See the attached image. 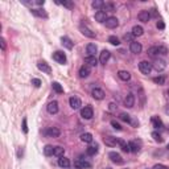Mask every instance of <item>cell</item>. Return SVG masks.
Masks as SVG:
<instances>
[{
    "instance_id": "6",
    "label": "cell",
    "mask_w": 169,
    "mask_h": 169,
    "mask_svg": "<svg viewBox=\"0 0 169 169\" xmlns=\"http://www.w3.org/2000/svg\"><path fill=\"white\" fill-rule=\"evenodd\" d=\"M53 59L57 61L58 64H62V65L66 64V56H65V53L61 50H57V52L53 53Z\"/></svg>"
},
{
    "instance_id": "50",
    "label": "cell",
    "mask_w": 169,
    "mask_h": 169,
    "mask_svg": "<svg viewBox=\"0 0 169 169\" xmlns=\"http://www.w3.org/2000/svg\"><path fill=\"white\" fill-rule=\"evenodd\" d=\"M149 15H151V17H156V16H157V11L155 8H152L149 11Z\"/></svg>"
},
{
    "instance_id": "13",
    "label": "cell",
    "mask_w": 169,
    "mask_h": 169,
    "mask_svg": "<svg viewBox=\"0 0 169 169\" xmlns=\"http://www.w3.org/2000/svg\"><path fill=\"white\" fill-rule=\"evenodd\" d=\"M37 68H38V70H41L42 73H45V74H50L52 73V68L49 66V64H46L45 61H40L37 64Z\"/></svg>"
},
{
    "instance_id": "41",
    "label": "cell",
    "mask_w": 169,
    "mask_h": 169,
    "mask_svg": "<svg viewBox=\"0 0 169 169\" xmlns=\"http://www.w3.org/2000/svg\"><path fill=\"white\" fill-rule=\"evenodd\" d=\"M152 137H153V140L157 141V143H163V141H164L163 136H161V135L158 134L157 131H153V132H152Z\"/></svg>"
},
{
    "instance_id": "7",
    "label": "cell",
    "mask_w": 169,
    "mask_h": 169,
    "mask_svg": "<svg viewBox=\"0 0 169 169\" xmlns=\"http://www.w3.org/2000/svg\"><path fill=\"white\" fill-rule=\"evenodd\" d=\"M104 91L102 90V89H98V87H95V89H92L91 90V97L94 98V99H97V101H102V99H104Z\"/></svg>"
},
{
    "instance_id": "18",
    "label": "cell",
    "mask_w": 169,
    "mask_h": 169,
    "mask_svg": "<svg viewBox=\"0 0 169 169\" xmlns=\"http://www.w3.org/2000/svg\"><path fill=\"white\" fill-rule=\"evenodd\" d=\"M110 57H111V53L108 50H103L101 53V56H99V62H101V64H103V65H106V64H107V61L110 59Z\"/></svg>"
},
{
    "instance_id": "1",
    "label": "cell",
    "mask_w": 169,
    "mask_h": 169,
    "mask_svg": "<svg viewBox=\"0 0 169 169\" xmlns=\"http://www.w3.org/2000/svg\"><path fill=\"white\" fill-rule=\"evenodd\" d=\"M168 53V49L165 46H152L148 49V56L152 58H160V56H165Z\"/></svg>"
},
{
    "instance_id": "14",
    "label": "cell",
    "mask_w": 169,
    "mask_h": 169,
    "mask_svg": "<svg viewBox=\"0 0 169 169\" xmlns=\"http://www.w3.org/2000/svg\"><path fill=\"white\" fill-rule=\"evenodd\" d=\"M137 19H139V21H141V23H148V21H149V20H151L149 11H147V9H144V11H141V12L137 15Z\"/></svg>"
},
{
    "instance_id": "45",
    "label": "cell",
    "mask_w": 169,
    "mask_h": 169,
    "mask_svg": "<svg viewBox=\"0 0 169 169\" xmlns=\"http://www.w3.org/2000/svg\"><path fill=\"white\" fill-rule=\"evenodd\" d=\"M32 85L35 86V87H40V86H41V81H40L38 78H33L32 79Z\"/></svg>"
},
{
    "instance_id": "39",
    "label": "cell",
    "mask_w": 169,
    "mask_h": 169,
    "mask_svg": "<svg viewBox=\"0 0 169 169\" xmlns=\"http://www.w3.org/2000/svg\"><path fill=\"white\" fill-rule=\"evenodd\" d=\"M165 81H167V77H165V75H158V77L153 78V82L156 85H165Z\"/></svg>"
},
{
    "instance_id": "40",
    "label": "cell",
    "mask_w": 169,
    "mask_h": 169,
    "mask_svg": "<svg viewBox=\"0 0 169 169\" xmlns=\"http://www.w3.org/2000/svg\"><path fill=\"white\" fill-rule=\"evenodd\" d=\"M119 119H120V120H123V122H125V123H131V116L128 114H125V112H120V114H119Z\"/></svg>"
},
{
    "instance_id": "16",
    "label": "cell",
    "mask_w": 169,
    "mask_h": 169,
    "mask_svg": "<svg viewBox=\"0 0 169 169\" xmlns=\"http://www.w3.org/2000/svg\"><path fill=\"white\" fill-rule=\"evenodd\" d=\"M79 31H81L82 35L86 36V37H90V38H94L95 37V33L92 32L90 28H87L86 25H81V26H79Z\"/></svg>"
},
{
    "instance_id": "12",
    "label": "cell",
    "mask_w": 169,
    "mask_h": 169,
    "mask_svg": "<svg viewBox=\"0 0 169 169\" xmlns=\"http://www.w3.org/2000/svg\"><path fill=\"white\" fill-rule=\"evenodd\" d=\"M130 50L134 53V54H139L143 50V46H141L140 42H136V41H132L130 44Z\"/></svg>"
},
{
    "instance_id": "9",
    "label": "cell",
    "mask_w": 169,
    "mask_h": 169,
    "mask_svg": "<svg viewBox=\"0 0 169 169\" xmlns=\"http://www.w3.org/2000/svg\"><path fill=\"white\" fill-rule=\"evenodd\" d=\"M104 24H106L107 28L114 29V28H116V26L119 25V20L116 17H114V16H110V17H107V20H106Z\"/></svg>"
},
{
    "instance_id": "4",
    "label": "cell",
    "mask_w": 169,
    "mask_h": 169,
    "mask_svg": "<svg viewBox=\"0 0 169 169\" xmlns=\"http://www.w3.org/2000/svg\"><path fill=\"white\" fill-rule=\"evenodd\" d=\"M152 68L156 71H163L165 68H167V62L161 58H156L153 62H152Z\"/></svg>"
},
{
    "instance_id": "8",
    "label": "cell",
    "mask_w": 169,
    "mask_h": 169,
    "mask_svg": "<svg viewBox=\"0 0 169 169\" xmlns=\"http://www.w3.org/2000/svg\"><path fill=\"white\" fill-rule=\"evenodd\" d=\"M90 74H91V68L89 65L85 64L79 68V77L81 78H87Z\"/></svg>"
},
{
    "instance_id": "35",
    "label": "cell",
    "mask_w": 169,
    "mask_h": 169,
    "mask_svg": "<svg viewBox=\"0 0 169 169\" xmlns=\"http://www.w3.org/2000/svg\"><path fill=\"white\" fill-rule=\"evenodd\" d=\"M52 87H53V90L57 92V94H62V92H64V87H62V86L59 85L58 82H53V83H52Z\"/></svg>"
},
{
    "instance_id": "5",
    "label": "cell",
    "mask_w": 169,
    "mask_h": 169,
    "mask_svg": "<svg viewBox=\"0 0 169 169\" xmlns=\"http://www.w3.org/2000/svg\"><path fill=\"white\" fill-rule=\"evenodd\" d=\"M81 116L83 119H91L92 116H94V110H92V107H90V106H85L81 110Z\"/></svg>"
},
{
    "instance_id": "31",
    "label": "cell",
    "mask_w": 169,
    "mask_h": 169,
    "mask_svg": "<svg viewBox=\"0 0 169 169\" xmlns=\"http://www.w3.org/2000/svg\"><path fill=\"white\" fill-rule=\"evenodd\" d=\"M86 153H87L89 156H95V155L98 153V145L94 144V145H90V147H87V149H86Z\"/></svg>"
},
{
    "instance_id": "20",
    "label": "cell",
    "mask_w": 169,
    "mask_h": 169,
    "mask_svg": "<svg viewBox=\"0 0 169 169\" xmlns=\"http://www.w3.org/2000/svg\"><path fill=\"white\" fill-rule=\"evenodd\" d=\"M124 104L127 106L128 108L134 107V104H135V97H134V94H127V97L124 98Z\"/></svg>"
},
{
    "instance_id": "47",
    "label": "cell",
    "mask_w": 169,
    "mask_h": 169,
    "mask_svg": "<svg viewBox=\"0 0 169 169\" xmlns=\"http://www.w3.org/2000/svg\"><path fill=\"white\" fill-rule=\"evenodd\" d=\"M23 131H24V134H28V125H26V119L25 118L23 119Z\"/></svg>"
},
{
    "instance_id": "38",
    "label": "cell",
    "mask_w": 169,
    "mask_h": 169,
    "mask_svg": "<svg viewBox=\"0 0 169 169\" xmlns=\"http://www.w3.org/2000/svg\"><path fill=\"white\" fill-rule=\"evenodd\" d=\"M91 5L94 7L95 9H99V11H102V8H103V5H104V2H102V0H94V2L91 3Z\"/></svg>"
},
{
    "instance_id": "43",
    "label": "cell",
    "mask_w": 169,
    "mask_h": 169,
    "mask_svg": "<svg viewBox=\"0 0 169 169\" xmlns=\"http://www.w3.org/2000/svg\"><path fill=\"white\" fill-rule=\"evenodd\" d=\"M108 42H110L111 45H115V46H118L119 44H120V40H119L116 36H110L108 37Z\"/></svg>"
},
{
    "instance_id": "52",
    "label": "cell",
    "mask_w": 169,
    "mask_h": 169,
    "mask_svg": "<svg viewBox=\"0 0 169 169\" xmlns=\"http://www.w3.org/2000/svg\"><path fill=\"white\" fill-rule=\"evenodd\" d=\"M116 107H118V106L115 104V103H110V104H108V108H110V111H115V110H116Z\"/></svg>"
},
{
    "instance_id": "2",
    "label": "cell",
    "mask_w": 169,
    "mask_h": 169,
    "mask_svg": "<svg viewBox=\"0 0 169 169\" xmlns=\"http://www.w3.org/2000/svg\"><path fill=\"white\" fill-rule=\"evenodd\" d=\"M44 135L46 137H58L61 135V130L57 127H48L44 131Z\"/></svg>"
},
{
    "instance_id": "37",
    "label": "cell",
    "mask_w": 169,
    "mask_h": 169,
    "mask_svg": "<svg viewBox=\"0 0 169 169\" xmlns=\"http://www.w3.org/2000/svg\"><path fill=\"white\" fill-rule=\"evenodd\" d=\"M64 153H65V148L64 147H54V156H57V157H62L64 156Z\"/></svg>"
},
{
    "instance_id": "19",
    "label": "cell",
    "mask_w": 169,
    "mask_h": 169,
    "mask_svg": "<svg viewBox=\"0 0 169 169\" xmlns=\"http://www.w3.org/2000/svg\"><path fill=\"white\" fill-rule=\"evenodd\" d=\"M119 139L114 137V136H106L104 137V144L107 145V147H115V145L118 144Z\"/></svg>"
},
{
    "instance_id": "10",
    "label": "cell",
    "mask_w": 169,
    "mask_h": 169,
    "mask_svg": "<svg viewBox=\"0 0 169 169\" xmlns=\"http://www.w3.org/2000/svg\"><path fill=\"white\" fill-rule=\"evenodd\" d=\"M74 165H75L77 168H91V163L86 161V158H83L82 156L79 157V158H77V160H75Z\"/></svg>"
},
{
    "instance_id": "34",
    "label": "cell",
    "mask_w": 169,
    "mask_h": 169,
    "mask_svg": "<svg viewBox=\"0 0 169 169\" xmlns=\"http://www.w3.org/2000/svg\"><path fill=\"white\" fill-rule=\"evenodd\" d=\"M81 140L83 141V143H91L92 141V135L89 134V132H85V134L81 135Z\"/></svg>"
},
{
    "instance_id": "15",
    "label": "cell",
    "mask_w": 169,
    "mask_h": 169,
    "mask_svg": "<svg viewBox=\"0 0 169 169\" xmlns=\"http://www.w3.org/2000/svg\"><path fill=\"white\" fill-rule=\"evenodd\" d=\"M46 110H48V112H49V114H52V115L57 114V112H58V102L53 101V102H50V103H48V106H46Z\"/></svg>"
},
{
    "instance_id": "49",
    "label": "cell",
    "mask_w": 169,
    "mask_h": 169,
    "mask_svg": "<svg viewBox=\"0 0 169 169\" xmlns=\"http://www.w3.org/2000/svg\"><path fill=\"white\" fill-rule=\"evenodd\" d=\"M152 169H169V168L165 167V165H163V164H156Z\"/></svg>"
},
{
    "instance_id": "25",
    "label": "cell",
    "mask_w": 169,
    "mask_h": 169,
    "mask_svg": "<svg viewBox=\"0 0 169 169\" xmlns=\"http://www.w3.org/2000/svg\"><path fill=\"white\" fill-rule=\"evenodd\" d=\"M132 36L134 37H139V36H141L144 33V29H143V26L141 25H135L134 28H132Z\"/></svg>"
},
{
    "instance_id": "30",
    "label": "cell",
    "mask_w": 169,
    "mask_h": 169,
    "mask_svg": "<svg viewBox=\"0 0 169 169\" xmlns=\"http://www.w3.org/2000/svg\"><path fill=\"white\" fill-rule=\"evenodd\" d=\"M61 41H62V45H64L65 48H68V49H73V46H74L73 41L69 37H66V36H64V37L61 38Z\"/></svg>"
},
{
    "instance_id": "26",
    "label": "cell",
    "mask_w": 169,
    "mask_h": 169,
    "mask_svg": "<svg viewBox=\"0 0 169 169\" xmlns=\"http://www.w3.org/2000/svg\"><path fill=\"white\" fill-rule=\"evenodd\" d=\"M86 52H87L89 56H92V57H95V53L98 52V48L95 44H89L86 46Z\"/></svg>"
},
{
    "instance_id": "44",
    "label": "cell",
    "mask_w": 169,
    "mask_h": 169,
    "mask_svg": "<svg viewBox=\"0 0 169 169\" xmlns=\"http://www.w3.org/2000/svg\"><path fill=\"white\" fill-rule=\"evenodd\" d=\"M111 125L114 127V130H116V131H122V125L119 124L116 120H111Z\"/></svg>"
},
{
    "instance_id": "3",
    "label": "cell",
    "mask_w": 169,
    "mask_h": 169,
    "mask_svg": "<svg viewBox=\"0 0 169 169\" xmlns=\"http://www.w3.org/2000/svg\"><path fill=\"white\" fill-rule=\"evenodd\" d=\"M152 64L151 62H148V61H141L140 64H139V70H140L143 74H149V73L152 71Z\"/></svg>"
},
{
    "instance_id": "23",
    "label": "cell",
    "mask_w": 169,
    "mask_h": 169,
    "mask_svg": "<svg viewBox=\"0 0 169 169\" xmlns=\"http://www.w3.org/2000/svg\"><path fill=\"white\" fill-rule=\"evenodd\" d=\"M58 165H59L61 168L68 169V168H70V160H69L68 157L62 156V157H59V158H58Z\"/></svg>"
},
{
    "instance_id": "42",
    "label": "cell",
    "mask_w": 169,
    "mask_h": 169,
    "mask_svg": "<svg viewBox=\"0 0 169 169\" xmlns=\"http://www.w3.org/2000/svg\"><path fill=\"white\" fill-rule=\"evenodd\" d=\"M59 4L66 7L68 9H73V8H74V3L70 2V0H62V2H59Z\"/></svg>"
},
{
    "instance_id": "24",
    "label": "cell",
    "mask_w": 169,
    "mask_h": 169,
    "mask_svg": "<svg viewBox=\"0 0 169 169\" xmlns=\"http://www.w3.org/2000/svg\"><path fill=\"white\" fill-rule=\"evenodd\" d=\"M95 20H97L98 23H106V20H107V13L103 11H98L95 13Z\"/></svg>"
},
{
    "instance_id": "11",
    "label": "cell",
    "mask_w": 169,
    "mask_h": 169,
    "mask_svg": "<svg viewBox=\"0 0 169 169\" xmlns=\"http://www.w3.org/2000/svg\"><path fill=\"white\" fill-rule=\"evenodd\" d=\"M69 103H70V107L73 108V110H78L79 107L82 106V102H81V99H79L78 97H71L70 99H69Z\"/></svg>"
},
{
    "instance_id": "54",
    "label": "cell",
    "mask_w": 169,
    "mask_h": 169,
    "mask_svg": "<svg viewBox=\"0 0 169 169\" xmlns=\"http://www.w3.org/2000/svg\"><path fill=\"white\" fill-rule=\"evenodd\" d=\"M167 148H168V151H169V144H168V147H167Z\"/></svg>"
},
{
    "instance_id": "36",
    "label": "cell",
    "mask_w": 169,
    "mask_h": 169,
    "mask_svg": "<svg viewBox=\"0 0 169 169\" xmlns=\"http://www.w3.org/2000/svg\"><path fill=\"white\" fill-rule=\"evenodd\" d=\"M44 153L46 156H52V155H54V147L53 145H45L44 147Z\"/></svg>"
},
{
    "instance_id": "22",
    "label": "cell",
    "mask_w": 169,
    "mask_h": 169,
    "mask_svg": "<svg viewBox=\"0 0 169 169\" xmlns=\"http://www.w3.org/2000/svg\"><path fill=\"white\" fill-rule=\"evenodd\" d=\"M151 122H152V125H153L155 128H163L164 127V123H163V120H161L158 116H152V119H151Z\"/></svg>"
},
{
    "instance_id": "46",
    "label": "cell",
    "mask_w": 169,
    "mask_h": 169,
    "mask_svg": "<svg viewBox=\"0 0 169 169\" xmlns=\"http://www.w3.org/2000/svg\"><path fill=\"white\" fill-rule=\"evenodd\" d=\"M132 33H128V35H124V37H123V40L124 41H128V42H132Z\"/></svg>"
},
{
    "instance_id": "27",
    "label": "cell",
    "mask_w": 169,
    "mask_h": 169,
    "mask_svg": "<svg viewBox=\"0 0 169 169\" xmlns=\"http://www.w3.org/2000/svg\"><path fill=\"white\" fill-rule=\"evenodd\" d=\"M118 77L120 78L122 81L127 82V81H130L131 79V74L128 71H125V70H120V71H118Z\"/></svg>"
},
{
    "instance_id": "21",
    "label": "cell",
    "mask_w": 169,
    "mask_h": 169,
    "mask_svg": "<svg viewBox=\"0 0 169 169\" xmlns=\"http://www.w3.org/2000/svg\"><path fill=\"white\" fill-rule=\"evenodd\" d=\"M140 147H141L140 141H137V140L130 141V149H131V152H134V153H137V152L140 151Z\"/></svg>"
},
{
    "instance_id": "28",
    "label": "cell",
    "mask_w": 169,
    "mask_h": 169,
    "mask_svg": "<svg viewBox=\"0 0 169 169\" xmlns=\"http://www.w3.org/2000/svg\"><path fill=\"white\" fill-rule=\"evenodd\" d=\"M85 64L89 65L91 68V66H97L98 65V59L95 57H92V56H87V57L85 58Z\"/></svg>"
},
{
    "instance_id": "33",
    "label": "cell",
    "mask_w": 169,
    "mask_h": 169,
    "mask_svg": "<svg viewBox=\"0 0 169 169\" xmlns=\"http://www.w3.org/2000/svg\"><path fill=\"white\" fill-rule=\"evenodd\" d=\"M118 144H119V147L122 148V151H124V152H131L130 149V143H127V141H124V140H119L118 141Z\"/></svg>"
},
{
    "instance_id": "32",
    "label": "cell",
    "mask_w": 169,
    "mask_h": 169,
    "mask_svg": "<svg viewBox=\"0 0 169 169\" xmlns=\"http://www.w3.org/2000/svg\"><path fill=\"white\" fill-rule=\"evenodd\" d=\"M102 11L106 12V13H107V12H115V11H116V8H115V5L112 4V3H104Z\"/></svg>"
},
{
    "instance_id": "53",
    "label": "cell",
    "mask_w": 169,
    "mask_h": 169,
    "mask_svg": "<svg viewBox=\"0 0 169 169\" xmlns=\"http://www.w3.org/2000/svg\"><path fill=\"white\" fill-rule=\"evenodd\" d=\"M36 4H37V5H44L45 4V0H36Z\"/></svg>"
},
{
    "instance_id": "48",
    "label": "cell",
    "mask_w": 169,
    "mask_h": 169,
    "mask_svg": "<svg viewBox=\"0 0 169 169\" xmlns=\"http://www.w3.org/2000/svg\"><path fill=\"white\" fill-rule=\"evenodd\" d=\"M156 26H157V29H161V31H163V29H165V23L160 20V21H157V25Z\"/></svg>"
},
{
    "instance_id": "29",
    "label": "cell",
    "mask_w": 169,
    "mask_h": 169,
    "mask_svg": "<svg viewBox=\"0 0 169 169\" xmlns=\"http://www.w3.org/2000/svg\"><path fill=\"white\" fill-rule=\"evenodd\" d=\"M32 13H33L35 16H37V17H44V19L48 17V13H46L42 8H38V9H32Z\"/></svg>"
},
{
    "instance_id": "51",
    "label": "cell",
    "mask_w": 169,
    "mask_h": 169,
    "mask_svg": "<svg viewBox=\"0 0 169 169\" xmlns=\"http://www.w3.org/2000/svg\"><path fill=\"white\" fill-rule=\"evenodd\" d=\"M0 45H2V50H5V40L4 38H0Z\"/></svg>"
},
{
    "instance_id": "55",
    "label": "cell",
    "mask_w": 169,
    "mask_h": 169,
    "mask_svg": "<svg viewBox=\"0 0 169 169\" xmlns=\"http://www.w3.org/2000/svg\"><path fill=\"white\" fill-rule=\"evenodd\" d=\"M168 95H169V90H168Z\"/></svg>"
},
{
    "instance_id": "17",
    "label": "cell",
    "mask_w": 169,
    "mask_h": 169,
    "mask_svg": "<svg viewBox=\"0 0 169 169\" xmlns=\"http://www.w3.org/2000/svg\"><path fill=\"white\" fill-rule=\"evenodd\" d=\"M108 157H110L111 161L112 163H115V164H122L123 163V158H122V156L119 153H116V152H110V153H108Z\"/></svg>"
}]
</instances>
